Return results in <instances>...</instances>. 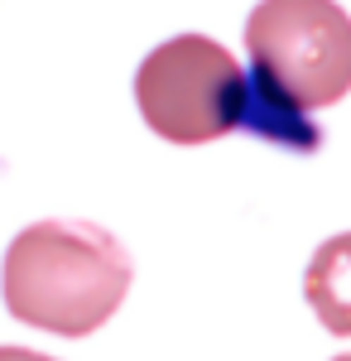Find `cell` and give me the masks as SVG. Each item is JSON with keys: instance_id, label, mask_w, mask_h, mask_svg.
Segmentation results:
<instances>
[{"instance_id": "obj_7", "label": "cell", "mask_w": 351, "mask_h": 361, "mask_svg": "<svg viewBox=\"0 0 351 361\" xmlns=\"http://www.w3.org/2000/svg\"><path fill=\"white\" fill-rule=\"evenodd\" d=\"M337 361H351V357H337Z\"/></svg>"}, {"instance_id": "obj_1", "label": "cell", "mask_w": 351, "mask_h": 361, "mask_svg": "<svg viewBox=\"0 0 351 361\" xmlns=\"http://www.w3.org/2000/svg\"><path fill=\"white\" fill-rule=\"evenodd\" d=\"M130 255L97 222H49L25 226L5 250V308L58 337H87L106 323L130 294Z\"/></svg>"}, {"instance_id": "obj_3", "label": "cell", "mask_w": 351, "mask_h": 361, "mask_svg": "<svg viewBox=\"0 0 351 361\" xmlns=\"http://www.w3.org/2000/svg\"><path fill=\"white\" fill-rule=\"evenodd\" d=\"M245 49L255 78L298 111H323L351 92V15L337 0H260Z\"/></svg>"}, {"instance_id": "obj_5", "label": "cell", "mask_w": 351, "mask_h": 361, "mask_svg": "<svg viewBox=\"0 0 351 361\" xmlns=\"http://www.w3.org/2000/svg\"><path fill=\"white\" fill-rule=\"evenodd\" d=\"M245 126L260 130L265 140H279L289 149H318V126L308 121V111H298L294 102H284L279 92L250 78V97H245Z\"/></svg>"}, {"instance_id": "obj_2", "label": "cell", "mask_w": 351, "mask_h": 361, "mask_svg": "<svg viewBox=\"0 0 351 361\" xmlns=\"http://www.w3.org/2000/svg\"><path fill=\"white\" fill-rule=\"evenodd\" d=\"M245 68L207 34L164 39L135 73V106L144 126L168 145H207L245 126Z\"/></svg>"}, {"instance_id": "obj_6", "label": "cell", "mask_w": 351, "mask_h": 361, "mask_svg": "<svg viewBox=\"0 0 351 361\" xmlns=\"http://www.w3.org/2000/svg\"><path fill=\"white\" fill-rule=\"evenodd\" d=\"M0 361H54L44 352H29V347H0Z\"/></svg>"}, {"instance_id": "obj_4", "label": "cell", "mask_w": 351, "mask_h": 361, "mask_svg": "<svg viewBox=\"0 0 351 361\" xmlns=\"http://www.w3.org/2000/svg\"><path fill=\"white\" fill-rule=\"evenodd\" d=\"M303 294H308V304L327 333L351 337V231L313 250L308 275H303Z\"/></svg>"}]
</instances>
